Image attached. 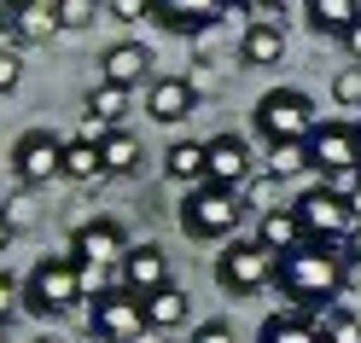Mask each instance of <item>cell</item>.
Masks as SVG:
<instances>
[{"mask_svg": "<svg viewBox=\"0 0 361 343\" xmlns=\"http://www.w3.org/2000/svg\"><path fill=\"white\" fill-rule=\"evenodd\" d=\"M59 30L53 0H6L0 6V41L6 47H30V41H47Z\"/></svg>", "mask_w": 361, "mask_h": 343, "instance_id": "30bf717a", "label": "cell"}, {"mask_svg": "<svg viewBox=\"0 0 361 343\" xmlns=\"http://www.w3.org/2000/svg\"><path fill=\"white\" fill-rule=\"evenodd\" d=\"M82 291H87V273L76 256H41L24 280V308L35 320H59L82 303Z\"/></svg>", "mask_w": 361, "mask_h": 343, "instance_id": "7a4b0ae2", "label": "cell"}, {"mask_svg": "<svg viewBox=\"0 0 361 343\" xmlns=\"http://www.w3.org/2000/svg\"><path fill=\"white\" fill-rule=\"evenodd\" d=\"M187 343H239V337H233L228 320H204V326H192V337H187Z\"/></svg>", "mask_w": 361, "mask_h": 343, "instance_id": "1f68e13d", "label": "cell"}, {"mask_svg": "<svg viewBox=\"0 0 361 343\" xmlns=\"http://www.w3.org/2000/svg\"><path fill=\"white\" fill-rule=\"evenodd\" d=\"M298 169H309V146H268V175H298Z\"/></svg>", "mask_w": 361, "mask_h": 343, "instance_id": "4316f807", "label": "cell"}, {"mask_svg": "<svg viewBox=\"0 0 361 343\" xmlns=\"http://www.w3.org/2000/svg\"><path fill=\"white\" fill-rule=\"evenodd\" d=\"M309 169H321V180H350L361 175V146H355V123H321L309 134Z\"/></svg>", "mask_w": 361, "mask_h": 343, "instance_id": "ba28073f", "label": "cell"}, {"mask_svg": "<svg viewBox=\"0 0 361 343\" xmlns=\"http://www.w3.org/2000/svg\"><path fill=\"white\" fill-rule=\"evenodd\" d=\"M274 268H280V256H268L257 239H228L216 256V285L228 297H257L274 285Z\"/></svg>", "mask_w": 361, "mask_h": 343, "instance_id": "5b68a950", "label": "cell"}, {"mask_svg": "<svg viewBox=\"0 0 361 343\" xmlns=\"http://www.w3.org/2000/svg\"><path fill=\"white\" fill-rule=\"evenodd\" d=\"M164 175L175 180V187H204L210 180V140H175L169 151H164Z\"/></svg>", "mask_w": 361, "mask_h": 343, "instance_id": "e0dca14e", "label": "cell"}, {"mask_svg": "<svg viewBox=\"0 0 361 343\" xmlns=\"http://www.w3.org/2000/svg\"><path fill=\"white\" fill-rule=\"evenodd\" d=\"M233 0H157V24L175 35H204L210 24H221Z\"/></svg>", "mask_w": 361, "mask_h": 343, "instance_id": "5bb4252c", "label": "cell"}, {"mask_svg": "<svg viewBox=\"0 0 361 343\" xmlns=\"http://www.w3.org/2000/svg\"><path fill=\"white\" fill-rule=\"evenodd\" d=\"M314 320V332H321V343H361V314L344 308V303H332L321 314H309Z\"/></svg>", "mask_w": 361, "mask_h": 343, "instance_id": "484cf974", "label": "cell"}, {"mask_svg": "<svg viewBox=\"0 0 361 343\" xmlns=\"http://www.w3.org/2000/svg\"><path fill=\"white\" fill-rule=\"evenodd\" d=\"M111 12L123 24H146V18H157V0H111Z\"/></svg>", "mask_w": 361, "mask_h": 343, "instance_id": "4dcf8cb0", "label": "cell"}, {"mask_svg": "<svg viewBox=\"0 0 361 343\" xmlns=\"http://www.w3.org/2000/svg\"><path fill=\"white\" fill-rule=\"evenodd\" d=\"M99 157H105V180H111V175H134V169L146 163V151H140V140H134L128 128L99 134Z\"/></svg>", "mask_w": 361, "mask_h": 343, "instance_id": "cb8c5ba5", "label": "cell"}, {"mask_svg": "<svg viewBox=\"0 0 361 343\" xmlns=\"http://www.w3.org/2000/svg\"><path fill=\"white\" fill-rule=\"evenodd\" d=\"M123 117H128V87H111V82H94L87 87V128L82 134H111V128H123Z\"/></svg>", "mask_w": 361, "mask_h": 343, "instance_id": "d6986e66", "label": "cell"}, {"mask_svg": "<svg viewBox=\"0 0 361 343\" xmlns=\"http://www.w3.org/2000/svg\"><path fill=\"white\" fill-rule=\"evenodd\" d=\"M257 244L268 250V256H291V250H303L309 233H303L298 210H262V221H257Z\"/></svg>", "mask_w": 361, "mask_h": 343, "instance_id": "ac0fdd59", "label": "cell"}, {"mask_svg": "<svg viewBox=\"0 0 361 343\" xmlns=\"http://www.w3.org/2000/svg\"><path fill=\"white\" fill-rule=\"evenodd\" d=\"M6 204H12V192H6V187H0V216H6Z\"/></svg>", "mask_w": 361, "mask_h": 343, "instance_id": "ab89813d", "label": "cell"}, {"mask_svg": "<svg viewBox=\"0 0 361 343\" xmlns=\"http://www.w3.org/2000/svg\"><path fill=\"white\" fill-rule=\"evenodd\" d=\"M71 256L82 268H99V262H123L128 256V233H123V221H111V216H94V221H82L76 233H71Z\"/></svg>", "mask_w": 361, "mask_h": 343, "instance_id": "8fae6325", "label": "cell"}, {"mask_svg": "<svg viewBox=\"0 0 361 343\" xmlns=\"http://www.w3.org/2000/svg\"><path fill=\"white\" fill-rule=\"evenodd\" d=\"M239 192L228 187H192L187 198H180V233L187 239H239Z\"/></svg>", "mask_w": 361, "mask_h": 343, "instance_id": "277c9868", "label": "cell"}, {"mask_svg": "<svg viewBox=\"0 0 361 343\" xmlns=\"http://www.w3.org/2000/svg\"><path fill=\"white\" fill-rule=\"evenodd\" d=\"M332 99H338V105H361V64L332 76Z\"/></svg>", "mask_w": 361, "mask_h": 343, "instance_id": "f546056e", "label": "cell"}, {"mask_svg": "<svg viewBox=\"0 0 361 343\" xmlns=\"http://www.w3.org/2000/svg\"><path fill=\"white\" fill-rule=\"evenodd\" d=\"M18 303H24V285H18V280H6V273H0V326H6V314H12Z\"/></svg>", "mask_w": 361, "mask_h": 343, "instance_id": "d6a6232c", "label": "cell"}, {"mask_svg": "<svg viewBox=\"0 0 361 343\" xmlns=\"http://www.w3.org/2000/svg\"><path fill=\"white\" fill-rule=\"evenodd\" d=\"M59 180H76V187H94V180H105V157H99V140H94V134L64 140V175H59Z\"/></svg>", "mask_w": 361, "mask_h": 343, "instance_id": "44dd1931", "label": "cell"}, {"mask_svg": "<svg viewBox=\"0 0 361 343\" xmlns=\"http://www.w3.org/2000/svg\"><path fill=\"white\" fill-rule=\"evenodd\" d=\"M303 18H309L314 35H338L344 41L350 24L361 18V0H303Z\"/></svg>", "mask_w": 361, "mask_h": 343, "instance_id": "603a6c76", "label": "cell"}, {"mask_svg": "<svg viewBox=\"0 0 361 343\" xmlns=\"http://www.w3.org/2000/svg\"><path fill=\"white\" fill-rule=\"evenodd\" d=\"M146 70H152V53L140 47V41H117V47H105L99 53V82H111V87H140L146 82Z\"/></svg>", "mask_w": 361, "mask_h": 343, "instance_id": "2e32d148", "label": "cell"}, {"mask_svg": "<svg viewBox=\"0 0 361 343\" xmlns=\"http://www.w3.org/2000/svg\"><path fill=\"white\" fill-rule=\"evenodd\" d=\"M64 175V140L47 128H30V134H18V146H12V180L18 187H47V180Z\"/></svg>", "mask_w": 361, "mask_h": 343, "instance_id": "9c48e42d", "label": "cell"}, {"mask_svg": "<svg viewBox=\"0 0 361 343\" xmlns=\"http://www.w3.org/2000/svg\"><path fill=\"white\" fill-rule=\"evenodd\" d=\"M0 343H6V326H0Z\"/></svg>", "mask_w": 361, "mask_h": 343, "instance_id": "b9f144b4", "label": "cell"}, {"mask_svg": "<svg viewBox=\"0 0 361 343\" xmlns=\"http://www.w3.org/2000/svg\"><path fill=\"white\" fill-rule=\"evenodd\" d=\"M239 180H251V146H245V134H216L210 140V187L239 192Z\"/></svg>", "mask_w": 361, "mask_h": 343, "instance_id": "9a60e30c", "label": "cell"}, {"mask_svg": "<svg viewBox=\"0 0 361 343\" xmlns=\"http://www.w3.org/2000/svg\"><path fill=\"white\" fill-rule=\"evenodd\" d=\"M274 285L298 303V314H321L338 303V291L350 285V256H344V244H303V250H291V256H280L274 268Z\"/></svg>", "mask_w": 361, "mask_h": 343, "instance_id": "6da1fadb", "label": "cell"}, {"mask_svg": "<svg viewBox=\"0 0 361 343\" xmlns=\"http://www.w3.org/2000/svg\"><path fill=\"white\" fill-rule=\"evenodd\" d=\"M233 6H245V12H251V18H268V12H280L286 0H233Z\"/></svg>", "mask_w": 361, "mask_h": 343, "instance_id": "836d02e7", "label": "cell"}, {"mask_svg": "<svg viewBox=\"0 0 361 343\" xmlns=\"http://www.w3.org/2000/svg\"><path fill=\"white\" fill-rule=\"evenodd\" d=\"M87 332L105 337V343H140L146 326V308H140V297H128L123 285L117 291H94V308H87Z\"/></svg>", "mask_w": 361, "mask_h": 343, "instance_id": "52a82bcc", "label": "cell"}, {"mask_svg": "<svg viewBox=\"0 0 361 343\" xmlns=\"http://www.w3.org/2000/svg\"><path fill=\"white\" fill-rule=\"evenodd\" d=\"M140 308H146V326L152 332H175V326H187L192 297H187V285H164V291H152Z\"/></svg>", "mask_w": 361, "mask_h": 343, "instance_id": "7402d4cb", "label": "cell"}, {"mask_svg": "<svg viewBox=\"0 0 361 343\" xmlns=\"http://www.w3.org/2000/svg\"><path fill=\"white\" fill-rule=\"evenodd\" d=\"M18 82H24V58H18V47L0 41V94H18Z\"/></svg>", "mask_w": 361, "mask_h": 343, "instance_id": "f1b7e54d", "label": "cell"}, {"mask_svg": "<svg viewBox=\"0 0 361 343\" xmlns=\"http://www.w3.org/2000/svg\"><path fill=\"white\" fill-rule=\"evenodd\" d=\"M192 105H198V82L192 76H152L146 87V117L152 123H187L192 117Z\"/></svg>", "mask_w": 361, "mask_h": 343, "instance_id": "4fadbf2b", "label": "cell"}, {"mask_svg": "<svg viewBox=\"0 0 361 343\" xmlns=\"http://www.w3.org/2000/svg\"><path fill=\"white\" fill-rule=\"evenodd\" d=\"M53 12H59V30H87L99 0H53Z\"/></svg>", "mask_w": 361, "mask_h": 343, "instance_id": "83f0119b", "label": "cell"}, {"mask_svg": "<svg viewBox=\"0 0 361 343\" xmlns=\"http://www.w3.org/2000/svg\"><path fill=\"white\" fill-rule=\"evenodd\" d=\"M344 198H350V210H355V221H361V180H355V187H350Z\"/></svg>", "mask_w": 361, "mask_h": 343, "instance_id": "74e56055", "label": "cell"}, {"mask_svg": "<svg viewBox=\"0 0 361 343\" xmlns=\"http://www.w3.org/2000/svg\"><path fill=\"white\" fill-rule=\"evenodd\" d=\"M117 273H123V291L128 297H146L152 291H164V285H175L169 280V256H164V244H128V256L117 262Z\"/></svg>", "mask_w": 361, "mask_h": 343, "instance_id": "7c38bea8", "label": "cell"}, {"mask_svg": "<svg viewBox=\"0 0 361 343\" xmlns=\"http://www.w3.org/2000/svg\"><path fill=\"white\" fill-rule=\"evenodd\" d=\"M239 58L251 64V70H262V64H280L286 58V30L280 24H245V35H239Z\"/></svg>", "mask_w": 361, "mask_h": 343, "instance_id": "ffe728a7", "label": "cell"}, {"mask_svg": "<svg viewBox=\"0 0 361 343\" xmlns=\"http://www.w3.org/2000/svg\"><path fill=\"white\" fill-rule=\"evenodd\" d=\"M251 128L268 146H309V134L321 128V117H314V99L303 87H268L251 111Z\"/></svg>", "mask_w": 361, "mask_h": 343, "instance_id": "3957f363", "label": "cell"}, {"mask_svg": "<svg viewBox=\"0 0 361 343\" xmlns=\"http://www.w3.org/2000/svg\"><path fill=\"white\" fill-rule=\"evenodd\" d=\"M6 221L18 227V221H30V198L24 192H12V204H6Z\"/></svg>", "mask_w": 361, "mask_h": 343, "instance_id": "e575fe53", "label": "cell"}, {"mask_svg": "<svg viewBox=\"0 0 361 343\" xmlns=\"http://www.w3.org/2000/svg\"><path fill=\"white\" fill-rule=\"evenodd\" d=\"M355 146H361V123H355Z\"/></svg>", "mask_w": 361, "mask_h": 343, "instance_id": "60d3db41", "label": "cell"}, {"mask_svg": "<svg viewBox=\"0 0 361 343\" xmlns=\"http://www.w3.org/2000/svg\"><path fill=\"white\" fill-rule=\"evenodd\" d=\"M257 343H321V332H314V320L309 314H268L262 320V332H257Z\"/></svg>", "mask_w": 361, "mask_h": 343, "instance_id": "d4e9b609", "label": "cell"}, {"mask_svg": "<svg viewBox=\"0 0 361 343\" xmlns=\"http://www.w3.org/2000/svg\"><path fill=\"white\" fill-rule=\"evenodd\" d=\"M291 210H298L303 233H309L314 244H344L355 227H361V221H355V210H350V198L338 192V187H326V180H321V187H309L298 204H291Z\"/></svg>", "mask_w": 361, "mask_h": 343, "instance_id": "8992f818", "label": "cell"}, {"mask_svg": "<svg viewBox=\"0 0 361 343\" xmlns=\"http://www.w3.org/2000/svg\"><path fill=\"white\" fill-rule=\"evenodd\" d=\"M35 343H53V337H35Z\"/></svg>", "mask_w": 361, "mask_h": 343, "instance_id": "7bdbcfd3", "label": "cell"}, {"mask_svg": "<svg viewBox=\"0 0 361 343\" xmlns=\"http://www.w3.org/2000/svg\"><path fill=\"white\" fill-rule=\"evenodd\" d=\"M344 256H350V262H355V268H361V227H355V233H350V239H344Z\"/></svg>", "mask_w": 361, "mask_h": 343, "instance_id": "8d00e7d4", "label": "cell"}, {"mask_svg": "<svg viewBox=\"0 0 361 343\" xmlns=\"http://www.w3.org/2000/svg\"><path fill=\"white\" fill-rule=\"evenodd\" d=\"M6 244H12V221L0 216V256H6Z\"/></svg>", "mask_w": 361, "mask_h": 343, "instance_id": "f35d334b", "label": "cell"}, {"mask_svg": "<svg viewBox=\"0 0 361 343\" xmlns=\"http://www.w3.org/2000/svg\"><path fill=\"white\" fill-rule=\"evenodd\" d=\"M344 53L361 64V18H355V24H350V35H344Z\"/></svg>", "mask_w": 361, "mask_h": 343, "instance_id": "d590c367", "label": "cell"}]
</instances>
